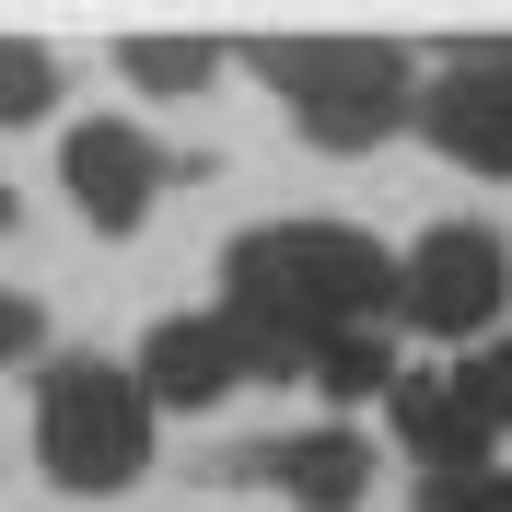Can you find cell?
Instances as JSON below:
<instances>
[{
    "label": "cell",
    "instance_id": "15",
    "mask_svg": "<svg viewBox=\"0 0 512 512\" xmlns=\"http://www.w3.org/2000/svg\"><path fill=\"white\" fill-rule=\"evenodd\" d=\"M0 233H12V187H0Z\"/></svg>",
    "mask_w": 512,
    "mask_h": 512
},
{
    "label": "cell",
    "instance_id": "14",
    "mask_svg": "<svg viewBox=\"0 0 512 512\" xmlns=\"http://www.w3.org/2000/svg\"><path fill=\"white\" fill-rule=\"evenodd\" d=\"M0 361H35V303L24 291H0Z\"/></svg>",
    "mask_w": 512,
    "mask_h": 512
},
{
    "label": "cell",
    "instance_id": "7",
    "mask_svg": "<svg viewBox=\"0 0 512 512\" xmlns=\"http://www.w3.org/2000/svg\"><path fill=\"white\" fill-rule=\"evenodd\" d=\"M384 419H396V443L431 466V489H454V478H489V408L466 396V373H396V396H384Z\"/></svg>",
    "mask_w": 512,
    "mask_h": 512
},
{
    "label": "cell",
    "instance_id": "8",
    "mask_svg": "<svg viewBox=\"0 0 512 512\" xmlns=\"http://www.w3.org/2000/svg\"><path fill=\"white\" fill-rule=\"evenodd\" d=\"M128 373L152 384V408H222L256 361H245V338H233V315L210 303V315H163L152 338H140V361H128Z\"/></svg>",
    "mask_w": 512,
    "mask_h": 512
},
{
    "label": "cell",
    "instance_id": "1",
    "mask_svg": "<svg viewBox=\"0 0 512 512\" xmlns=\"http://www.w3.org/2000/svg\"><path fill=\"white\" fill-rule=\"evenodd\" d=\"M222 315L256 373H315L326 338H373L396 315V256L350 222H256L222 256Z\"/></svg>",
    "mask_w": 512,
    "mask_h": 512
},
{
    "label": "cell",
    "instance_id": "3",
    "mask_svg": "<svg viewBox=\"0 0 512 512\" xmlns=\"http://www.w3.org/2000/svg\"><path fill=\"white\" fill-rule=\"evenodd\" d=\"M35 454L82 501L152 478V384L128 373V361H47L35 373Z\"/></svg>",
    "mask_w": 512,
    "mask_h": 512
},
{
    "label": "cell",
    "instance_id": "6",
    "mask_svg": "<svg viewBox=\"0 0 512 512\" xmlns=\"http://www.w3.org/2000/svg\"><path fill=\"white\" fill-rule=\"evenodd\" d=\"M59 187L82 198V222H94V233H140V222H152V198H163V152H152L128 117H82V128L59 140Z\"/></svg>",
    "mask_w": 512,
    "mask_h": 512
},
{
    "label": "cell",
    "instance_id": "10",
    "mask_svg": "<svg viewBox=\"0 0 512 512\" xmlns=\"http://www.w3.org/2000/svg\"><path fill=\"white\" fill-rule=\"evenodd\" d=\"M117 70L140 94H198V82H222V47H210V35H128Z\"/></svg>",
    "mask_w": 512,
    "mask_h": 512
},
{
    "label": "cell",
    "instance_id": "2",
    "mask_svg": "<svg viewBox=\"0 0 512 512\" xmlns=\"http://www.w3.org/2000/svg\"><path fill=\"white\" fill-rule=\"evenodd\" d=\"M256 70H268V94L291 105V128L315 152H373L384 128L419 117L408 47H384V35H268Z\"/></svg>",
    "mask_w": 512,
    "mask_h": 512
},
{
    "label": "cell",
    "instance_id": "5",
    "mask_svg": "<svg viewBox=\"0 0 512 512\" xmlns=\"http://www.w3.org/2000/svg\"><path fill=\"white\" fill-rule=\"evenodd\" d=\"M419 140L478 175H512V47H454L443 82H419Z\"/></svg>",
    "mask_w": 512,
    "mask_h": 512
},
{
    "label": "cell",
    "instance_id": "12",
    "mask_svg": "<svg viewBox=\"0 0 512 512\" xmlns=\"http://www.w3.org/2000/svg\"><path fill=\"white\" fill-rule=\"evenodd\" d=\"M454 373H466V396L489 408V431H512V338H489V350H478V361H454Z\"/></svg>",
    "mask_w": 512,
    "mask_h": 512
},
{
    "label": "cell",
    "instance_id": "9",
    "mask_svg": "<svg viewBox=\"0 0 512 512\" xmlns=\"http://www.w3.org/2000/svg\"><path fill=\"white\" fill-rule=\"evenodd\" d=\"M268 478L291 489V512H361V489H373V443H361V431H303V443L268 454Z\"/></svg>",
    "mask_w": 512,
    "mask_h": 512
},
{
    "label": "cell",
    "instance_id": "11",
    "mask_svg": "<svg viewBox=\"0 0 512 512\" xmlns=\"http://www.w3.org/2000/svg\"><path fill=\"white\" fill-rule=\"evenodd\" d=\"M59 105V47H35V35H0V128H24Z\"/></svg>",
    "mask_w": 512,
    "mask_h": 512
},
{
    "label": "cell",
    "instance_id": "13",
    "mask_svg": "<svg viewBox=\"0 0 512 512\" xmlns=\"http://www.w3.org/2000/svg\"><path fill=\"white\" fill-rule=\"evenodd\" d=\"M431 512H512V478H454L431 489Z\"/></svg>",
    "mask_w": 512,
    "mask_h": 512
},
{
    "label": "cell",
    "instance_id": "4",
    "mask_svg": "<svg viewBox=\"0 0 512 512\" xmlns=\"http://www.w3.org/2000/svg\"><path fill=\"white\" fill-rule=\"evenodd\" d=\"M512 303V245L489 222H443L396 256V315L431 326V338H489Z\"/></svg>",
    "mask_w": 512,
    "mask_h": 512
}]
</instances>
